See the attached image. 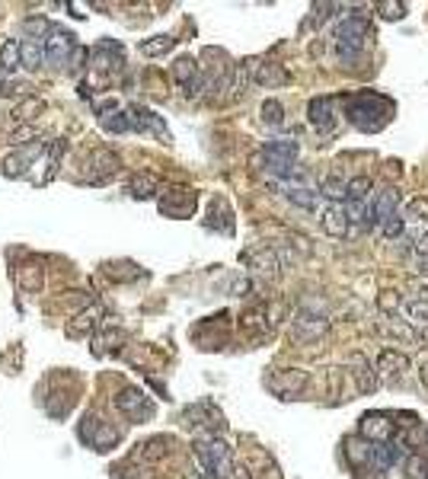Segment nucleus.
I'll return each mask as SVG.
<instances>
[{
  "label": "nucleus",
  "mask_w": 428,
  "mask_h": 479,
  "mask_svg": "<svg viewBox=\"0 0 428 479\" xmlns=\"http://www.w3.org/2000/svg\"><path fill=\"white\" fill-rule=\"evenodd\" d=\"M346 115L358 131H381L387 121L393 119V103L381 93H358V96L346 99Z\"/></svg>",
  "instance_id": "obj_1"
},
{
  "label": "nucleus",
  "mask_w": 428,
  "mask_h": 479,
  "mask_svg": "<svg viewBox=\"0 0 428 479\" xmlns=\"http://www.w3.org/2000/svg\"><path fill=\"white\" fill-rule=\"evenodd\" d=\"M195 466L202 470L205 479H227L233 470V454L227 441H221L214 434L195 441Z\"/></svg>",
  "instance_id": "obj_2"
},
{
  "label": "nucleus",
  "mask_w": 428,
  "mask_h": 479,
  "mask_svg": "<svg viewBox=\"0 0 428 479\" xmlns=\"http://www.w3.org/2000/svg\"><path fill=\"white\" fill-rule=\"evenodd\" d=\"M368 23L361 16H346L342 23L336 26V48H339V61L352 68L355 61L364 52V38H368Z\"/></svg>",
  "instance_id": "obj_3"
},
{
  "label": "nucleus",
  "mask_w": 428,
  "mask_h": 479,
  "mask_svg": "<svg viewBox=\"0 0 428 479\" xmlns=\"http://www.w3.org/2000/svg\"><path fill=\"white\" fill-rule=\"evenodd\" d=\"M297 154H301V144L297 141H288V138H281V141H269L263 147L265 170H269L272 176H285V179H291V176L304 179V172L297 170Z\"/></svg>",
  "instance_id": "obj_4"
},
{
  "label": "nucleus",
  "mask_w": 428,
  "mask_h": 479,
  "mask_svg": "<svg viewBox=\"0 0 428 479\" xmlns=\"http://www.w3.org/2000/svg\"><path fill=\"white\" fill-rule=\"evenodd\" d=\"M265 387L281 399H297L310 387V374L301 371V367H281V371H272L265 377Z\"/></svg>",
  "instance_id": "obj_5"
},
{
  "label": "nucleus",
  "mask_w": 428,
  "mask_h": 479,
  "mask_svg": "<svg viewBox=\"0 0 428 479\" xmlns=\"http://www.w3.org/2000/svg\"><path fill=\"white\" fill-rule=\"evenodd\" d=\"M80 441L90 444L93 450H109L119 444V432L105 419H96V415H87L80 425Z\"/></svg>",
  "instance_id": "obj_6"
},
{
  "label": "nucleus",
  "mask_w": 428,
  "mask_h": 479,
  "mask_svg": "<svg viewBox=\"0 0 428 479\" xmlns=\"http://www.w3.org/2000/svg\"><path fill=\"white\" fill-rule=\"evenodd\" d=\"M393 434H397V425L387 412H368V415H361V425H358V438L371 444H387L393 441Z\"/></svg>",
  "instance_id": "obj_7"
},
{
  "label": "nucleus",
  "mask_w": 428,
  "mask_h": 479,
  "mask_svg": "<svg viewBox=\"0 0 428 479\" xmlns=\"http://www.w3.org/2000/svg\"><path fill=\"white\" fill-rule=\"evenodd\" d=\"M71 54H74V36H71L68 29L52 26L48 36L42 38V61H48V64H64Z\"/></svg>",
  "instance_id": "obj_8"
},
{
  "label": "nucleus",
  "mask_w": 428,
  "mask_h": 479,
  "mask_svg": "<svg viewBox=\"0 0 428 479\" xmlns=\"http://www.w3.org/2000/svg\"><path fill=\"white\" fill-rule=\"evenodd\" d=\"M115 406H119V412H125L131 422H147L154 415V403L151 397H144L138 387H125L119 390V397H115Z\"/></svg>",
  "instance_id": "obj_9"
},
{
  "label": "nucleus",
  "mask_w": 428,
  "mask_h": 479,
  "mask_svg": "<svg viewBox=\"0 0 428 479\" xmlns=\"http://www.w3.org/2000/svg\"><path fill=\"white\" fill-rule=\"evenodd\" d=\"M307 121L320 131V135H330L332 128H336L339 121V112H336V99L332 96H316L310 99L307 105Z\"/></svg>",
  "instance_id": "obj_10"
},
{
  "label": "nucleus",
  "mask_w": 428,
  "mask_h": 479,
  "mask_svg": "<svg viewBox=\"0 0 428 479\" xmlns=\"http://www.w3.org/2000/svg\"><path fill=\"white\" fill-rule=\"evenodd\" d=\"M243 68H246L249 83H256V87H281V83H288L285 68H281V64H272V61L253 58V61H246Z\"/></svg>",
  "instance_id": "obj_11"
},
{
  "label": "nucleus",
  "mask_w": 428,
  "mask_h": 479,
  "mask_svg": "<svg viewBox=\"0 0 428 479\" xmlns=\"http://www.w3.org/2000/svg\"><path fill=\"white\" fill-rule=\"evenodd\" d=\"M326 332H330V320H323V316L301 314L291 323V339L297 345H313L316 339H323Z\"/></svg>",
  "instance_id": "obj_12"
},
{
  "label": "nucleus",
  "mask_w": 428,
  "mask_h": 479,
  "mask_svg": "<svg viewBox=\"0 0 428 479\" xmlns=\"http://www.w3.org/2000/svg\"><path fill=\"white\" fill-rule=\"evenodd\" d=\"M160 211L166 217H189L195 211V195L186 192V189H170V192L160 198Z\"/></svg>",
  "instance_id": "obj_13"
},
{
  "label": "nucleus",
  "mask_w": 428,
  "mask_h": 479,
  "mask_svg": "<svg viewBox=\"0 0 428 479\" xmlns=\"http://www.w3.org/2000/svg\"><path fill=\"white\" fill-rule=\"evenodd\" d=\"M346 460L352 464V470L355 473H374V460H371V441H364V438H346Z\"/></svg>",
  "instance_id": "obj_14"
},
{
  "label": "nucleus",
  "mask_w": 428,
  "mask_h": 479,
  "mask_svg": "<svg viewBox=\"0 0 428 479\" xmlns=\"http://www.w3.org/2000/svg\"><path fill=\"white\" fill-rule=\"evenodd\" d=\"M173 77L179 80V87L186 90V96H198L202 93V71L192 58H179L173 64Z\"/></svg>",
  "instance_id": "obj_15"
},
{
  "label": "nucleus",
  "mask_w": 428,
  "mask_h": 479,
  "mask_svg": "<svg viewBox=\"0 0 428 479\" xmlns=\"http://www.w3.org/2000/svg\"><path fill=\"white\" fill-rule=\"evenodd\" d=\"M399 211V189H383V192H377V198H374V205H371V221H368V227H374V224H383L387 217H393Z\"/></svg>",
  "instance_id": "obj_16"
},
{
  "label": "nucleus",
  "mask_w": 428,
  "mask_h": 479,
  "mask_svg": "<svg viewBox=\"0 0 428 479\" xmlns=\"http://www.w3.org/2000/svg\"><path fill=\"white\" fill-rule=\"evenodd\" d=\"M128 121H131V131H157L160 138H170L166 135V125L151 112V109H144V105H128Z\"/></svg>",
  "instance_id": "obj_17"
},
{
  "label": "nucleus",
  "mask_w": 428,
  "mask_h": 479,
  "mask_svg": "<svg viewBox=\"0 0 428 479\" xmlns=\"http://www.w3.org/2000/svg\"><path fill=\"white\" fill-rule=\"evenodd\" d=\"M90 176L87 179L90 182H105V179H112L115 172H119V166H121V160H119V154H112V150H99V154H93V160H90Z\"/></svg>",
  "instance_id": "obj_18"
},
{
  "label": "nucleus",
  "mask_w": 428,
  "mask_h": 479,
  "mask_svg": "<svg viewBox=\"0 0 428 479\" xmlns=\"http://www.w3.org/2000/svg\"><path fill=\"white\" fill-rule=\"evenodd\" d=\"M246 263L253 265V272L259 278H265V281H275L278 278V259H275V249H253V253H246Z\"/></svg>",
  "instance_id": "obj_19"
},
{
  "label": "nucleus",
  "mask_w": 428,
  "mask_h": 479,
  "mask_svg": "<svg viewBox=\"0 0 428 479\" xmlns=\"http://www.w3.org/2000/svg\"><path fill=\"white\" fill-rule=\"evenodd\" d=\"M352 377H355L358 393H374L377 390V371L364 355H352Z\"/></svg>",
  "instance_id": "obj_20"
},
{
  "label": "nucleus",
  "mask_w": 428,
  "mask_h": 479,
  "mask_svg": "<svg viewBox=\"0 0 428 479\" xmlns=\"http://www.w3.org/2000/svg\"><path fill=\"white\" fill-rule=\"evenodd\" d=\"M281 195H285V198H288L291 205L304 208V211L323 208V195L316 192V189H307V186H285V189H281Z\"/></svg>",
  "instance_id": "obj_21"
},
{
  "label": "nucleus",
  "mask_w": 428,
  "mask_h": 479,
  "mask_svg": "<svg viewBox=\"0 0 428 479\" xmlns=\"http://www.w3.org/2000/svg\"><path fill=\"white\" fill-rule=\"evenodd\" d=\"M377 367H381L383 377H390V381H399V377L409 371V358L397 348H383L381 358H377Z\"/></svg>",
  "instance_id": "obj_22"
},
{
  "label": "nucleus",
  "mask_w": 428,
  "mask_h": 479,
  "mask_svg": "<svg viewBox=\"0 0 428 479\" xmlns=\"http://www.w3.org/2000/svg\"><path fill=\"white\" fill-rule=\"evenodd\" d=\"M320 227H323V233H330V237H346L348 233V217H346V208L342 205H326L323 208V217H320Z\"/></svg>",
  "instance_id": "obj_23"
},
{
  "label": "nucleus",
  "mask_w": 428,
  "mask_h": 479,
  "mask_svg": "<svg viewBox=\"0 0 428 479\" xmlns=\"http://www.w3.org/2000/svg\"><path fill=\"white\" fill-rule=\"evenodd\" d=\"M399 314L406 316L403 323H409L413 330H428V300L425 297H409V300H403Z\"/></svg>",
  "instance_id": "obj_24"
},
{
  "label": "nucleus",
  "mask_w": 428,
  "mask_h": 479,
  "mask_svg": "<svg viewBox=\"0 0 428 479\" xmlns=\"http://www.w3.org/2000/svg\"><path fill=\"white\" fill-rule=\"evenodd\" d=\"M16 281H20V288L29 294H38L42 291V285H45V269L38 263H26L20 265V272H16Z\"/></svg>",
  "instance_id": "obj_25"
},
{
  "label": "nucleus",
  "mask_w": 428,
  "mask_h": 479,
  "mask_svg": "<svg viewBox=\"0 0 428 479\" xmlns=\"http://www.w3.org/2000/svg\"><path fill=\"white\" fill-rule=\"evenodd\" d=\"M38 154V144H32L29 150H16V154H10L7 160H3V176H10V179H16V176H23L26 170H29V160Z\"/></svg>",
  "instance_id": "obj_26"
},
{
  "label": "nucleus",
  "mask_w": 428,
  "mask_h": 479,
  "mask_svg": "<svg viewBox=\"0 0 428 479\" xmlns=\"http://www.w3.org/2000/svg\"><path fill=\"white\" fill-rule=\"evenodd\" d=\"M160 189V182L154 179V176H147V172H138V176H131V182H128V192L135 195V198H154Z\"/></svg>",
  "instance_id": "obj_27"
},
{
  "label": "nucleus",
  "mask_w": 428,
  "mask_h": 479,
  "mask_svg": "<svg viewBox=\"0 0 428 479\" xmlns=\"http://www.w3.org/2000/svg\"><path fill=\"white\" fill-rule=\"evenodd\" d=\"M42 64V42H36V38H26V42H20V68H38Z\"/></svg>",
  "instance_id": "obj_28"
},
{
  "label": "nucleus",
  "mask_w": 428,
  "mask_h": 479,
  "mask_svg": "<svg viewBox=\"0 0 428 479\" xmlns=\"http://www.w3.org/2000/svg\"><path fill=\"white\" fill-rule=\"evenodd\" d=\"M99 125H103L105 131H115V135H121V131H131V121H128V112H125V109H112V112H103V115H99Z\"/></svg>",
  "instance_id": "obj_29"
},
{
  "label": "nucleus",
  "mask_w": 428,
  "mask_h": 479,
  "mask_svg": "<svg viewBox=\"0 0 428 479\" xmlns=\"http://www.w3.org/2000/svg\"><path fill=\"white\" fill-rule=\"evenodd\" d=\"M320 195H326V198H332V205H342L346 202V179L339 176V172H332V176H326L323 186H320Z\"/></svg>",
  "instance_id": "obj_30"
},
{
  "label": "nucleus",
  "mask_w": 428,
  "mask_h": 479,
  "mask_svg": "<svg viewBox=\"0 0 428 479\" xmlns=\"http://www.w3.org/2000/svg\"><path fill=\"white\" fill-rule=\"evenodd\" d=\"M371 189H374L371 176H355V179L346 182V198H348V202H368Z\"/></svg>",
  "instance_id": "obj_31"
},
{
  "label": "nucleus",
  "mask_w": 428,
  "mask_h": 479,
  "mask_svg": "<svg viewBox=\"0 0 428 479\" xmlns=\"http://www.w3.org/2000/svg\"><path fill=\"white\" fill-rule=\"evenodd\" d=\"M259 115H263V125H269V128L285 125V105L278 103V99H265L263 109H259Z\"/></svg>",
  "instance_id": "obj_32"
},
{
  "label": "nucleus",
  "mask_w": 428,
  "mask_h": 479,
  "mask_svg": "<svg viewBox=\"0 0 428 479\" xmlns=\"http://www.w3.org/2000/svg\"><path fill=\"white\" fill-rule=\"evenodd\" d=\"M173 45H176L173 36H154V38H147V42H141V52L147 54V58H157V54H166Z\"/></svg>",
  "instance_id": "obj_33"
},
{
  "label": "nucleus",
  "mask_w": 428,
  "mask_h": 479,
  "mask_svg": "<svg viewBox=\"0 0 428 479\" xmlns=\"http://www.w3.org/2000/svg\"><path fill=\"white\" fill-rule=\"evenodd\" d=\"M0 68L3 71L20 68V42H16V38L3 42V48H0Z\"/></svg>",
  "instance_id": "obj_34"
},
{
  "label": "nucleus",
  "mask_w": 428,
  "mask_h": 479,
  "mask_svg": "<svg viewBox=\"0 0 428 479\" xmlns=\"http://www.w3.org/2000/svg\"><path fill=\"white\" fill-rule=\"evenodd\" d=\"M36 138H38L36 125H20L13 135H10V144H13V147H26V144H36Z\"/></svg>",
  "instance_id": "obj_35"
},
{
  "label": "nucleus",
  "mask_w": 428,
  "mask_h": 479,
  "mask_svg": "<svg viewBox=\"0 0 428 479\" xmlns=\"http://www.w3.org/2000/svg\"><path fill=\"white\" fill-rule=\"evenodd\" d=\"M403 221H428V198H413L406 205Z\"/></svg>",
  "instance_id": "obj_36"
},
{
  "label": "nucleus",
  "mask_w": 428,
  "mask_h": 479,
  "mask_svg": "<svg viewBox=\"0 0 428 479\" xmlns=\"http://www.w3.org/2000/svg\"><path fill=\"white\" fill-rule=\"evenodd\" d=\"M381 227H383V237L387 240H399L406 230V221H403V214H393V217H387Z\"/></svg>",
  "instance_id": "obj_37"
},
{
  "label": "nucleus",
  "mask_w": 428,
  "mask_h": 479,
  "mask_svg": "<svg viewBox=\"0 0 428 479\" xmlns=\"http://www.w3.org/2000/svg\"><path fill=\"white\" fill-rule=\"evenodd\" d=\"M119 342H125V332H121V330H109L105 336H99V348H96V352H112Z\"/></svg>",
  "instance_id": "obj_38"
},
{
  "label": "nucleus",
  "mask_w": 428,
  "mask_h": 479,
  "mask_svg": "<svg viewBox=\"0 0 428 479\" xmlns=\"http://www.w3.org/2000/svg\"><path fill=\"white\" fill-rule=\"evenodd\" d=\"M377 10H381L383 20H403L409 7H406V3H390V0H387V3H377Z\"/></svg>",
  "instance_id": "obj_39"
},
{
  "label": "nucleus",
  "mask_w": 428,
  "mask_h": 479,
  "mask_svg": "<svg viewBox=\"0 0 428 479\" xmlns=\"http://www.w3.org/2000/svg\"><path fill=\"white\" fill-rule=\"evenodd\" d=\"M399 307H403V297H399L397 291H383L381 294V310H387V314H399Z\"/></svg>",
  "instance_id": "obj_40"
},
{
  "label": "nucleus",
  "mask_w": 428,
  "mask_h": 479,
  "mask_svg": "<svg viewBox=\"0 0 428 479\" xmlns=\"http://www.w3.org/2000/svg\"><path fill=\"white\" fill-rule=\"evenodd\" d=\"M90 326H93V314H80L77 316V323H71L68 326V336H83Z\"/></svg>",
  "instance_id": "obj_41"
},
{
  "label": "nucleus",
  "mask_w": 428,
  "mask_h": 479,
  "mask_svg": "<svg viewBox=\"0 0 428 479\" xmlns=\"http://www.w3.org/2000/svg\"><path fill=\"white\" fill-rule=\"evenodd\" d=\"M166 444H170L166 438H154V441L144 444L141 454H144V457H163V454H166Z\"/></svg>",
  "instance_id": "obj_42"
},
{
  "label": "nucleus",
  "mask_w": 428,
  "mask_h": 479,
  "mask_svg": "<svg viewBox=\"0 0 428 479\" xmlns=\"http://www.w3.org/2000/svg\"><path fill=\"white\" fill-rule=\"evenodd\" d=\"M243 330H265L263 310H249V314H243Z\"/></svg>",
  "instance_id": "obj_43"
},
{
  "label": "nucleus",
  "mask_w": 428,
  "mask_h": 479,
  "mask_svg": "<svg viewBox=\"0 0 428 479\" xmlns=\"http://www.w3.org/2000/svg\"><path fill=\"white\" fill-rule=\"evenodd\" d=\"M38 109H42V103H38V99H29V103H23L13 115H16L20 121H26V119H32V112H38Z\"/></svg>",
  "instance_id": "obj_44"
},
{
  "label": "nucleus",
  "mask_w": 428,
  "mask_h": 479,
  "mask_svg": "<svg viewBox=\"0 0 428 479\" xmlns=\"http://www.w3.org/2000/svg\"><path fill=\"white\" fill-rule=\"evenodd\" d=\"M409 476L413 479H428V460H419V457H415L413 464H409Z\"/></svg>",
  "instance_id": "obj_45"
},
{
  "label": "nucleus",
  "mask_w": 428,
  "mask_h": 479,
  "mask_svg": "<svg viewBox=\"0 0 428 479\" xmlns=\"http://www.w3.org/2000/svg\"><path fill=\"white\" fill-rule=\"evenodd\" d=\"M413 272L415 275H428V253H413Z\"/></svg>",
  "instance_id": "obj_46"
},
{
  "label": "nucleus",
  "mask_w": 428,
  "mask_h": 479,
  "mask_svg": "<svg viewBox=\"0 0 428 479\" xmlns=\"http://www.w3.org/2000/svg\"><path fill=\"white\" fill-rule=\"evenodd\" d=\"M227 479H253V476H249V470L243 464H233V470H230V476Z\"/></svg>",
  "instance_id": "obj_47"
},
{
  "label": "nucleus",
  "mask_w": 428,
  "mask_h": 479,
  "mask_svg": "<svg viewBox=\"0 0 428 479\" xmlns=\"http://www.w3.org/2000/svg\"><path fill=\"white\" fill-rule=\"evenodd\" d=\"M415 253H428V230L422 233L419 240H415Z\"/></svg>",
  "instance_id": "obj_48"
},
{
  "label": "nucleus",
  "mask_w": 428,
  "mask_h": 479,
  "mask_svg": "<svg viewBox=\"0 0 428 479\" xmlns=\"http://www.w3.org/2000/svg\"><path fill=\"white\" fill-rule=\"evenodd\" d=\"M189 479H205V476H202V470H198V466H195V470L189 473Z\"/></svg>",
  "instance_id": "obj_49"
},
{
  "label": "nucleus",
  "mask_w": 428,
  "mask_h": 479,
  "mask_svg": "<svg viewBox=\"0 0 428 479\" xmlns=\"http://www.w3.org/2000/svg\"><path fill=\"white\" fill-rule=\"evenodd\" d=\"M422 383H425V387H428V364L422 367Z\"/></svg>",
  "instance_id": "obj_50"
}]
</instances>
